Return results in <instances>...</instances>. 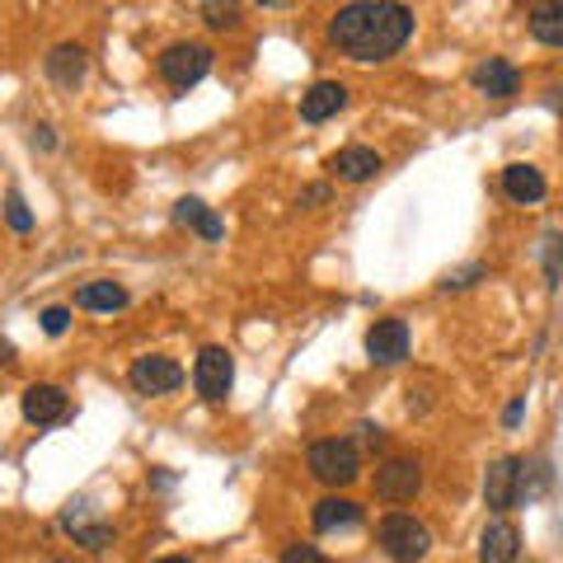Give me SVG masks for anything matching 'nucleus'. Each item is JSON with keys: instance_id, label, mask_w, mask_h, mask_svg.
<instances>
[{"instance_id": "25", "label": "nucleus", "mask_w": 563, "mask_h": 563, "mask_svg": "<svg viewBox=\"0 0 563 563\" xmlns=\"http://www.w3.org/2000/svg\"><path fill=\"white\" fill-rule=\"evenodd\" d=\"M479 277H484V263H470V268H461V273H446L442 287H446V291H465V287H474Z\"/></svg>"}, {"instance_id": "31", "label": "nucleus", "mask_w": 563, "mask_h": 563, "mask_svg": "<svg viewBox=\"0 0 563 563\" xmlns=\"http://www.w3.org/2000/svg\"><path fill=\"white\" fill-rule=\"evenodd\" d=\"M0 362H14V343H0Z\"/></svg>"}, {"instance_id": "24", "label": "nucleus", "mask_w": 563, "mask_h": 563, "mask_svg": "<svg viewBox=\"0 0 563 563\" xmlns=\"http://www.w3.org/2000/svg\"><path fill=\"white\" fill-rule=\"evenodd\" d=\"M202 20L211 29H235L240 24V5H202Z\"/></svg>"}, {"instance_id": "22", "label": "nucleus", "mask_w": 563, "mask_h": 563, "mask_svg": "<svg viewBox=\"0 0 563 563\" xmlns=\"http://www.w3.org/2000/svg\"><path fill=\"white\" fill-rule=\"evenodd\" d=\"M5 221H10L14 235H29V231H33V211L24 207L20 192H10V198H5Z\"/></svg>"}, {"instance_id": "6", "label": "nucleus", "mask_w": 563, "mask_h": 563, "mask_svg": "<svg viewBox=\"0 0 563 563\" xmlns=\"http://www.w3.org/2000/svg\"><path fill=\"white\" fill-rule=\"evenodd\" d=\"M132 390L136 395H174L184 385V366L174 362V357H161V352H151V357H136L132 362Z\"/></svg>"}, {"instance_id": "9", "label": "nucleus", "mask_w": 563, "mask_h": 563, "mask_svg": "<svg viewBox=\"0 0 563 563\" xmlns=\"http://www.w3.org/2000/svg\"><path fill=\"white\" fill-rule=\"evenodd\" d=\"M366 352H372L376 366L404 362V357H409V324L395 320V314H390V320H376L372 333H366Z\"/></svg>"}, {"instance_id": "3", "label": "nucleus", "mask_w": 563, "mask_h": 563, "mask_svg": "<svg viewBox=\"0 0 563 563\" xmlns=\"http://www.w3.org/2000/svg\"><path fill=\"white\" fill-rule=\"evenodd\" d=\"M380 550L390 554L395 563H418L422 554L432 550V536H428V526H422L418 517L390 512V517L380 521Z\"/></svg>"}, {"instance_id": "18", "label": "nucleus", "mask_w": 563, "mask_h": 563, "mask_svg": "<svg viewBox=\"0 0 563 563\" xmlns=\"http://www.w3.org/2000/svg\"><path fill=\"white\" fill-rule=\"evenodd\" d=\"M531 33L536 43L544 47H563V0H540V5H531Z\"/></svg>"}, {"instance_id": "16", "label": "nucleus", "mask_w": 563, "mask_h": 563, "mask_svg": "<svg viewBox=\"0 0 563 563\" xmlns=\"http://www.w3.org/2000/svg\"><path fill=\"white\" fill-rule=\"evenodd\" d=\"M62 526H66L70 536H76V544H85V550H103V544L113 540V526L85 517V503H70L66 512H62Z\"/></svg>"}, {"instance_id": "12", "label": "nucleus", "mask_w": 563, "mask_h": 563, "mask_svg": "<svg viewBox=\"0 0 563 563\" xmlns=\"http://www.w3.org/2000/svg\"><path fill=\"white\" fill-rule=\"evenodd\" d=\"M517 550H521V531L512 521H488L484 536H479V563H517Z\"/></svg>"}, {"instance_id": "8", "label": "nucleus", "mask_w": 563, "mask_h": 563, "mask_svg": "<svg viewBox=\"0 0 563 563\" xmlns=\"http://www.w3.org/2000/svg\"><path fill=\"white\" fill-rule=\"evenodd\" d=\"M20 409H24V418L33 422V428H62V422L70 418V395L62 390V385H29Z\"/></svg>"}, {"instance_id": "27", "label": "nucleus", "mask_w": 563, "mask_h": 563, "mask_svg": "<svg viewBox=\"0 0 563 563\" xmlns=\"http://www.w3.org/2000/svg\"><path fill=\"white\" fill-rule=\"evenodd\" d=\"M282 563H329L314 544H306V540H296V544H287V554H282Z\"/></svg>"}, {"instance_id": "4", "label": "nucleus", "mask_w": 563, "mask_h": 563, "mask_svg": "<svg viewBox=\"0 0 563 563\" xmlns=\"http://www.w3.org/2000/svg\"><path fill=\"white\" fill-rule=\"evenodd\" d=\"M207 70H211V47L207 43H169L161 52V76L174 85V90H192Z\"/></svg>"}, {"instance_id": "26", "label": "nucleus", "mask_w": 563, "mask_h": 563, "mask_svg": "<svg viewBox=\"0 0 563 563\" xmlns=\"http://www.w3.org/2000/svg\"><path fill=\"white\" fill-rule=\"evenodd\" d=\"M38 320H43V329L52 333V339H62L66 324H70V310H66V306H47V310L38 314Z\"/></svg>"}, {"instance_id": "10", "label": "nucleus", "mask_w": 563, "mask_h": 563, "mask_svg": "<svg viewBox=\"0 0 563 563\" xmlns=\"http://www.w3.org/2000/svg\"><path fill=\"white\" fill-rule=\"evenodd\" d=\"M422 488V470L418 461H385L376 470V498L380 503H409Z\"/></svg>"}, {"instance_id": "13", "label": "nucleus", "mask_w": 563, "mask_h": 563, "mask_svg": "<svg viewBox=\"0 0 563 563\" xmlns=\"http://www.w3.org/2000/svg\"><path fill=\"white\" fill-rule=\"evenodd\" d=\"M474 90L488 95V99H512V95L521 90V76H517V66H512V62L488 57L479 70H474Z\"/></svg>"}, {"instance_id": "32", "label": "nucleus", "mask_w": 563, "mask_h": 563, "mask_svg": "<svg viewBox=\"0 0 563 563\" xmlns=\"http://www.w3.org/2000/svg\"><path fill=\"white\" fill-rule=\"evenodd\" d=\"M155 563H192V559H184V554H169V559H155Z\"/></svg>"}, {"instance_id": "29", "label": "nucleus", "mask_w": 563, "mask_h": 563, "mask_svg": "<svg viewBox=\"0 0 563 563\" xmlns=\"http://www.w3.org/2000/svg\"><path fill=\"white\" fill-rule=\"evenodd\" d=\"M324 198H329V188H324V184H314V188L301 192V202H324Z\"/></svg>"}, {"instance_id": "19", "label": "nucleus", "mask_w": 563, "mask_h": 563, "mask_svg": "<svg viewBox=\"0 0 563 563\" xmlns=\"http://www.w3.org/2000/svg\"><path fill=\"white\" fill-rule=\"evenodd\" d=\"M503 188L512 202H540L544 198V174L536 165H507L503 169Z\"/></svg>"}, {"instance_id": "23", "label": "nucleus", "mask_w": 563, "mask_h": 563, "mask_svg": "<svg viewBox=\"0 0 563 563\" xmlns=\"http://www.w3.org/2000/svg\"><path fill=\"white\" fill-rule=\"evenodd\" d=\"M559 263H563V240L550 231L544 235V277H550V287H559Z\"/></svg>"}, {"instance_id": "15", "label": "nucleus", "mask_w": 563, "mask_h": 563, "mask_svg": "<svg viewBox=\"0 0 563 563\" xmlns=\"http://www.w3.org/2000/svg\"><path fill=\"white\" fill-rule=\"evenodd\" d=\"M329 169L339 174L343 184H366V179H376V174H380V155L372 146H347V151L333 155Z\"/></svg>"}, {"instance_id": "11", "label": "nucleus", "mask_w": 563, "mask_h": 563, "mask_svg": "<svg viewBox=\"0 0 563 563\" xmlns=\"http://www.w3.org/2000/svg\"><path fill=\"white\" fill-rule=\"evenodd\" d=\"M343 109H347V85H339V80H314L301 95V118L306 122H329Z\"/></svg>"}, {"instance_id": "28", "label": "nucleus", "mask_w": 563, "mask_h": 563, "mask_svg": "<svg viewBox=\"0 0 563 563\" xmlns=\"http://www.w3.org/2000/svg\"><path fill=\"white\" fill-rule=\"evenodd\" d=\"M521 413H526V395H517L512 404H507V409H503V428H517V422H521Z\"/></svg>"}, {"instance_id": "1", "label": "nucleus", "mask_w": 563, "mask_h": 563, "mask_svg": "<svg viewBox=\"0 0 563 563\" xmlns=\"http://www.w3.org/2000/svg\"><path fill=\"white\" fill-rule=\"evenodd\" d=\"M413 38V10L395 0H352L329 20V43L352 62H385Z\"/></svg>"}, {"instance_id": "20", "label": "nucleus", "mask_w": 563, "mask_h": 563, "mask_svg": "<svg viewBox=\"0 0 563 563\" xmlns=\"http://www.w3.org/2000/svg\"><path fill=\"white\" fill-rule=\"evenodd\" d=\"M347 526H362V507L352 498H324L314 503V531H347Z\"/></svg>"}, {"instance_id": "30", "label": "nucleus", "mask_w": 563, "mask_h": 563, "mask_svg": "<svg viewBox=\"0 0 563 563\" xmlns=\"http://www.w3.org/2000/svg\"><path fill=\"white\" fill-rule=\"evenodd\" d=\"M362 432H366V446H380V442H385V432H380V428H372V422H366Z\"/></svg>"}, {"instance_id": "5", "label": "nucleus", "mask_w": 563, "mask_h": 563, "mask_svg": "<svg viewBox=\"0 0 563 563\" xmlns=\"http://www.w3.org/2000/svg\"><path fill=\"white\" fill-rule=\"evenodd\" d=\"M192 385H198V395L211 399V404L231 395V385H235V362H231V352H225V347H202L198 362H192Z\"/></svg>"}, {"instance_id": "17", "label": "nucleus", "mask_w": 563, "mask_h": 563, "mask_svg": "<svg viewBox=\"0 0 563 563\" xmlns=\"http://www.w3.org/2000/svg\"><path fill=\"white\" fill-rule=\"evenodd\" d=\"M174 221H179V225H188V231H198L202 240H221V235H225L221 217H217V211H211L207 202H198V198H184V202H174Z\"/></svg>"}, {"instance_id": "21", "label": "nucleus", "mask_w": 563, "mask_h": 563, "mask_svg": "<svg viewBox=\"0 0 563 563\" xmlns=\"http://www.w3.org/2000/svg\"><path fill=\"white\" fill-rule=\"evenodd\" d=\"M76 306L80 310H122L128 306V287H118V282H85L76 291Z\"/></svg>"}, {"instance_id": "7", "label": "nucleus", "mask_w": 563, "mask_h": 563, "mask_svg": "<svg viewBox=\"0 0 563 563\" xmlns=\"http://www.w3.org/2000/svg\"><path fill=\"white\" fill-rule=\"evenodd\" d=\"M521 474H526V465L517 461V455H503V461H493L484 470V503L493 507V512H507V507H517V498H521Z\"/></svg>"}, {"instance_id": "14", "label": "nucleus", "mask_w": 563, "mask_h": 563, "mask_svg": "<svg viewBox=\"0 0 563 563\" xmlns=\"http://www.w3.org/2000/svg\"><path fill=\"white\" fill-rule=\"evenodd\" d=\"M43 66H47V80L52 85H62V90H76V85L85 80V47H76V43L52 47Z\"/></svg>"}, {"instance_id": "2", "label": "nucleus", "mask_w": 563, "mask_h": 563, "mask_svg": "<svg viewBox=\"0 0 563 563\" xmlns=\"http://www.w3.org/2000/svg\"><path fill=\"white\" fill-rule=\"evenodd\" d=\"M310 474L329 488H347L352 479L362 474V451L347 442V437H329V442H314L310 446Z\"/></svg>"}, {"instance_id": "33", "label": "nucleus", "mask_w": 563, "mask_h": 563, "mask_svg": "<svg viewBox=\"0 0 563 563\" xmlns=\"http://www.w3.org/2000/svg\"><path fill=\"white\" fill-rule=\"evenodd\" d=\"M57 563H70V559H57Z\"/></svg>"}]
</instances>
